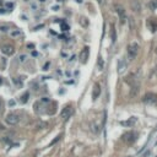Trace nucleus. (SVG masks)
<instances>
[{"mask_svg": "<svg viewBox=\"0 0 157 157\" xmlns=\"http://www.w3.org/2000/svg\"><path fill=\"white\" fill-rule=\"evenodd\" d=\"M89 57H90V48L89 47H85L80 54V59H81V63L86 64L87 60H89Z\"/></svg>", "mask_w": 157, "mask_h": 157, "instance_id": "obj_8", "label": "nucleus"}, {"mask_svg": "<svg viewBox=\"0 0 157 157\" xmlns=\"http://www.w3.org/2000/svg\"><path fill=\"white\" fill-rule=\"evenodd\" d=\"M122 139H123V141L125 144H133L136 140V133H134V131H126V133L123 134Z\"/></svg>", "mask_w": 157, "mask_h": 157, "instance_id": "obj_3", "label": "nucleus"}, {"mask_svg": "<svg viewBox=\"0 0 157 157\" xmlns=\"http://www.w3.org/2000/svg\"><path fill=\"white\" fill-rule=\"evenodd\" d=\"M25 59H26V57H24V55H21V57H20V60H21V61H24Z\"/></svg>", "mask_w": 157, "mask_h": 157, "instance_id": "obj_20", "label": "nucleus"}, {"mask_svg": "<svg viewBox=\"0 0 157 157\" xmlns=\"http://www.w3.org/2000/svg\"><path fill=\"white\" fill-rule=\"evenodd\" d=\"M2 82H3V78H2V77H0V84H2Z\"/></svg>", "mask_w": 157, "mask_h": 157, "instance_id": "obj_22", "label": "nucleus"}, {"mask_svg": "<svg viewBox=\"0 0 157 157\" xmlns=\"http://www.w3.org/2000/svg\"><path fill=\"white\" fill-rule=\"evenodd\" d=\"M10 35H11V37L17 38V37H20V36H21V31H20V30H15V31H13Z\"/></svg>", "mask_w": 157, "mask_h": 157, "instance_id": "obj_12", "label": "nucleus"}, {"mask_svg": "<svg viewBox=\"0 0 157 157\" xmlns=\"http://www.w3.org/2000/svg\"><path fill=\"white\" fill-rule=\"evenodd\" d=\"M137 53H139V44L135 43V42L129 44V47H128V55H129V58L130 59H135Z\"/></svg>", "mask_w": 157, "mask_h": 157, "instance_id": "obj_2", "label": "nucleus"}, {"mask_svg": "<svg viewBox=\"0 0 157 157\" xmlns=\"http://www.w3.org/2000/svg\"><path fill=\"white\" fill-rule=\"evenodd\" d=\"M142 101H144L145 103H148V104L157 103V95H156V93H152V92H147V93L144 96Z\"/></svg>", "mask_w": 157, "mask_h": 157, "instance_id": "obj_4", "label": "nucleus"}, {"mask_svg": "<svg viewBox=\"0 0 157 157\" xmlns=\"http://www.w3.org/2000/svg\"><path fill=\"white\" fill-rule=\"evenodd\" d=\"M0 28H2V31H3V32H6V31H8V27H6V26H5V27H4V26H2Z\"/></svg>", "mask_w": 157, "mask_h": 157, "instance_id": "obj_19", "label": "nucleus"}, {"mask_svg": "<svg viewBox=\"0 0 157 157\" xmlns=\"http://www.w3.org/2000/svg\"><path fill=\"white\" fill-rule=\"evenodd\" d=\"M111 35H112V41L115 42V39H117V33H115V28H114L113 25H112V32H111Z\"/></svg>", "mask_w": 157, "mask_h": 157, "instance_id": "obj_14", "label": "nucleus"}, {"mask_svg": "<svg viewBox=\"0 0 157 157\" xmlns=\"http://www.w3.org/2000/svg\"><path fill=\"white\" fill-rule=\"evenodd\" d=\"M48 126V123H39V124H37V129H46Z\"/></svg>", "mask_w": 157, "mask_h": 157, "instance_id": "obj_15", "label": "nucleus"}, {"mask_svg": "<svg viewBox=\"0 0 157 157\" xmlns=\"http://www.w3.org/2000/svg\"><path fill=\"white\" fill-rule=\"evenodd\" d=\"M126 157H131V156H126Z\"/></svg>", "mask_w": 157, "mask_h": 157, "instance_id": "obj_24", "label": "nucleus"}, {"mask_svg": "<svg viewBox=\"0 0 157 157\" xmlns=\"http://www.w3.org/2000/svg\"><path fill=\"white\" fill-rule=\"evenodd\" d=\"M148 24H150V28H151V31H152V32H155V31H156V28H157V21H156L155 19H152V21H150Z\"/></svg>", "mask_w": 157, "mask_h": 157, "instance_id": "obj_11", "label": "nucleus"}, {"mask_svg": "<svg viewBox=\"0 0 157 157\" xmlns=\"http://www.w3.org/2000/svg\"><path fill=\"white\" fill-rule=\"evenodd\" d=\"M5 122L9 124V125H16L19 122H20V115L19 113H9L5 118Z\"/></svg>", "mask_w": 157, "mask_h": 157, "instance_id": "obj_1", "label": "nucleus"}, {"mask_svg": "<svg viewBox=\"0 0 157 157\" xmlns=\"http://www.w3.org/2000/svg\"><path fill=\"white\" fill-rule=\"evenodd\" d=\"M71 113H72V108H71L70 106H68V107H65V108L61 111L60 117H61V119H63V120H68V119L70 118Z\"/></svg>", "mask_w": 157, "mask_h": 157, "instance_id": "obj_7", "label": "nucleus"}, {"mask_svg": "<svg viewBox=\"0 0 157 157\" xmlns=\"http://www.w3.org/2000/svg\"><path fill=\"white\" fill-rule=\"evenodd\" d=\"M0 3H2V0H0Z\"/></svg>", "mask_w": 157, "mask_h": 157, "instance_id": "obj_25", "label": "nucleus"}, {"mask_svg": "<svg viewBox=\"0 0 157 157\" xmlns=\"http://www.w3.org/2000/svg\"><path fill=\"white\" fill-rule=\"evenodd\" d=\"M0 49H2L3 54H5V55H13L15 53V47L11 44H3Z\"/></svg>", "mask_w": 157, "mask_h": 157, "instance_id": "obj_5", "label": "nucleus"}, {"mask_svg": "<svg viewBox=\"0 0 157 157\" xmlns=\"http://www.w3.org/2000/svg\"><path fill=\"white\" fill-rule=\"evenodd\" d=\"M135 122H136V118H130L129 120H124V122H120V124L123 125V126H131L133 124H135Z\"/></svg>", "mask_w": 157, "mask_h": 157, "instance_id": "obj_10", "label": "nucleus"}, {"mask_svg": "<svg viewBox=\"0 0 157 157\" xmlns=\"http://www.w3.org/2000/svg\"><path fill=\"white\" fill-rule=\"evenodd\" d=\"M2 107H3V101H2V98H0V111H2Z\"/></svg>", "mask_w": 157, "mask_h": 157, "instance_id": "obj_21", "label": "nucleus"}, {"mask_svg": "<svg viewBox=\"0 0 157 157\" xmlns=\"http://www.w3.org/2000/svg\"><path fill=\"white\" fill-rule=\"evenodd\" d=\"M60 137H61V135H59V136H57V139H54V140H53V141L50 142V145H54L55 142H58V141L60 140Z\"/></svg>", "mask_w": 157, "mask_h": 157, "instance_id": "obj_16", "label": "nucleus"}, {"mask_svg": "<svg viewBox=\"0 0 157 157\" xmlns=\"http://www.w3.org/2000/svg\"><path fill=\"white\" fill-rule=\"evenodd\" d=\"M100 95H101V86H100V84H95V87L92 91V98L96 100V98H98Z\"/></svg>", "mask_w": 157, "mask_h": 157, "instance_id": "obj_9", "label": "nucleus"}, {"mask_svg": "<svg viewBox=\"0 0 157 157\" xmlns=\"http://www.w3.org/2000/svg\"><path fill=\"white\" fill-rule=\"evenodd\" d=\"M150 8H152V9L157 8V2H153V3H151V4H150Z\"/></svg>", "mask_w": 157, "mask_h": 157, "instance_id": "obj_18", "label": "nucleus"}, {"mask_svg": "<svg viewBox=\"0 0 157 157\" xmlns=\"http://www.w3.org/2000/svg\"><path fill=\"white\" fill-rule=\"evenodd\" d=\"M98 65H100V70H102V69H103V65H104V64L102 63V59L98 60Z\"/></svg>", "mask_w": 157, "mask_h": 157, "instance_id": "obj_17", "label": "nucleus"}, {"mask_svg": "<svg viewBox=\"0 0 157 157\" xmlns=\"http://www.w3.org/2000/svg\"><path fill=\"white\" fill-rule=\"evenodd\" d=\"M39 2H46V0H39Z\"/></svg>", "mask_w": 157, "mask_h": 157, "instance_id": "obj_23", "label": "nucleus"}, {"mask_svg": "<svg viewBox=\"0 0 157 157\" xmlns=\"http://www.w3.org/2000/svg\"><path fill=\"white\" fill-rule=\"evenodd\" d=\"M28 97H30V93H28V92H26V93H24V95L21 96V102H24V103H26V102L28 101Z\"/></svg>", "mask_w": 157, "mask_h": 157, "instance_id": "obj_13", "label": "nucleus"}, {"mask_svg": "<svg viewBox=\"0 0 157 157\" xmlns=\"http://www.w3.org/2000/svg\"><path fill=\"white\" fill-rule=\"evenodd\" d=\"M115 9H117V13H118V15H119L120 22H122V24H125V22H126V15H125L124 8H122L120 5H115Z\"/></svg>", "mask_w": 157, "mask_h": 157, "instance_id": "obj_6", "label": "nucleus"}]
</instances>
